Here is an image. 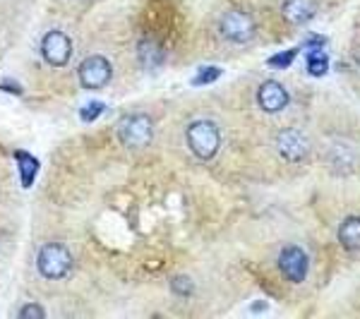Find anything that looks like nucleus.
Here are the masks:
<instances>
[{"instance_id":"22","label":"nucleus","mask_w":360,"mask_h":319,"mask_svg":"<svg viewBox=\"0 0 360 319\" xmlns=\"http://www.w3.org/2000/svg\"><path fill=\"white\" fill-rule=\"evenodd\" d=\"M0 89L10 91V94H22V86H20V84H10V82H3V84H0Z\"/></svg>"},{"instance_id":"17","label":"nucleus","mask_w":360,"mask_h":319,"mask_svg":"<svg viewBox=\"0 0 360 319\" xmlns=\"http://www.w3.org/2000/svg\"><path fill=\"white\" fill-rule=\"evenodd\" d=\"M171 291L176 293V295H180V298H188V295H193V291H195L193 278H188V276L171 278Z\"/></svg>"},{"instance_id":"16","label":"nucleus","mask_w":360,"mask_h":319,"mask_svg":"<svg viewBox=\"0 0 360 319\" xmlns=\"http://www.w3.org/2000/svg\"><path fill=\"white\" fill-rule=\"evenodd\" d=\"M221 77V67H200V72L193 77V84L195 86H205V84H212Z\"/></svg>"},{"instance_id":"15","label":"nucleus","mask_w":360,"mask_h":319,"mask_svg":"<svg viewBox=\"0 0 360 319\" xmlns=\"http://www.w3.org/2000/svg\"><path fill=\"white\" fill-rule=\"evenodd\" d=\"M329 67V60L322 51H307V72L315 74V77H322Z\"/></svg>"},{"instance_id":"23","label":"nucleus","mask_w":360,"mask_h":319,"mask_svg":"<svg viewBox=\"0 0 360 319\" xmlns=\"http://www.w3.org/2000/svg\"><path fill=\"white\" fill-rule=\"evenodd\" d=\"M356 60H358V65H360V46L356 48Z\"/></svg>"},{"instance_id":"11","label":"nucleus","mask_w":360,"mask_h":319,"mask_svg":"<svg viewBox=\"0 0 360 319\" xmlns=\"http://www.w3.org/2000/svg\"><path fill=\"white\" fill-rule=\"evenodd\" d=\"M329 164L336 173H351L353 166L358 164L356 159V149L348 142H336L332 149H329Z\"/></svg>"},{"instance_id":"18","label":"nucleus","mask_w":360,"mask_h":319,"mask_svg":"<svg viewBox=\"0 0 360 319\" xmlns=\"http://www.w3.org/2000/svg\"><path fill=\"white\" fill-rule=\"evenodd\" d=\"M295 53H298L295 48H288V51H283V53H276V56H271L269 60H266V65L276 67V70H283V67H288L293 63Z\"/></svg>"},{"instance_id":"19","label":"nucleus","mask_w":360,"mask_h":319,"mask_svg":"<svg viewBox=\"0 0 360 319\" xmlns=\"http://www.w3.org/2000/svg\"><path fill=\"white\" fill-rule=\"evenodd\" d=\"M103 103H98V101H91V103H86V106L79 111V118L84 120V123H94V120L98 118V115L103 113Z\"/></svg>"},{"instance_id":"2","label":"nucleus","mask_w":360,"mask_h":319,"mask_svg":"<svg viewBox=\"0 0 360 319\" xmlns=\"http://www.w3.org/2000/svg\"><path fill=\"white\" fill-rule=\"evenodd\" d=\"M154 137V123L144 113H127L118 120V139L127 149L149 147Z\"/></svg>"},{"instance_id":"5","label":"nucleus","mask_w":360,"mask_h":319,"mask_svg":"<svg viewBox=\"0 0 360 319\" xmlns=\"http://www.w3.org/2000/svg\"><path fill=\"white\" fill-rule=\"evenodd\" d=\"M219 32H221V37L226 41L245 44L255 34V22H252V17L248 13H243V10H231V13H226L221 17V22H219Z\"/></svg>"},{"instance_id":"7","label":"nucleus","mask_w":360,"mask_h":319,"mask_svg":"<svg viewBox=\"0 0 360 319\" xmlns=\"http://www.w3.org/2000/svg\"><path fill=\"white\" fill-rule=\"evenodd\" d=\"M41 56H44V60L49 63V65L63 67V65H68V63H70V56H72V44H70V39L65 37V34L53 29V32H49L44 37Z\"/></svg>"},{"instance_id":"21","label":"nucleus","mask_w":360,"mask_h":319,"mask_svg":"<svg viewBox=\"0 0 360 319\" xmlns=\"http://www.w3.org/2000/svg\"><path fill=\"white\" fill-rule=\"evenodd\" d=\"M324 44H327V41H324L322 37H312L310 41L305 44V48H307V51H322V48H324Z\"/></svg>"},{"instance_id":"13","label":"nucleus","mask_w":360,"mask_h":319,"mask_svg":"<svg viewBox=\"0 0 360 319\" xmlns=\"http://www.w3.org/2000/svg\"><path fill=\"white\" fill-rule=\"evenodd\" d=\"M339 242L346 250H360V216H348L341 221Z\"/></svg>"},{"instance_id":"9","label":"nucleus","mask_w":360,"mask_h":319,"mask_svg":"<svg viewBox=\"0 0 360 319\" xmlns=\"http://www.w3.org/2000/svg\"><path fill=\"white\" fill-rule=\"evenodd\" d=\"M257 103H259V108L266 113H278L288 106V91L283 89V84L269 79V82H264L262 86H259Z\"/></svg>"},{"instance_id":"6","label":"nucleus","mask_w":360,"mask_h":319,"mask_svg":"<svg viewBox=\"0 0 360 319\" xmlns=\"http://www.w3.org/2000/svg\"><path fill=\"white\" fill-rule=\"evenodd\" d=\"M276 149H278V154H281L283 161H288V164H300V161L310 154V142H307V137L300 130L288 127V130L278 132Z\"/></svg>"},{"instance_id":"10","label":"nucleus","mask_w":360,"mask_h":319,"mask_svg":"<svg viewBox=\"0 0 360 319\" xmlns=\"http://www.w3.org/2000/svg\"><path fill=\"white\" fill-rule=\"evenodd\" d=\"M317 13L315 0H286L281 8V15L291 25H305L307 20H312Z\"/></svg>"},{"instance_id":"12","label":"nucleus","mask_w":360,"mask_h":319,"mask_svg":"<svg viewBox=\"0 0 360 319\" xmlns=\"http://www.w3.org/2000/svg\"><path fill=\"white\" fill-rule=\"evenodd\" d=\"M137 58L147 70H156V67L164 65L166 53H164V48H161L159 41H154V39H142L137 46Z\"/></svg>"},{"instance_id":"8","label":"nucleus","mask_w":360,"mask_h":319,"mask_svg":"<svg viewBox=\"0 0 360 319\" xmlns=\"http://www.w3.org/2000/svg\"><path fill=\"white\" fill-rule=\"evenodd\" d=\"M307 254L300 250L298 245H288L283 247L278 254V269H281L283 278H288L291 283H303L307 276Z\"/></svg>"},{"instance_id":"4","label":"nucleus","mask_w":360,"mask_h":319,"mask_svg":"<svg viewBox=\"0 0 360 319\" xmlns=\"http://www.w3.org/2000/svg\"><path fill=\"white\" fill-rule=\"evenodd\" d=\"M79 84L89 91H96V89H103L113 77V67L111 63L106 60L103 56H89L79 63Z\"/></svg>"},{"instance_id":"3","label":"nucleus","mask_w":360,"mask_h":319,"mask_svg":"<svg viewBox=\"0 0 360 319\" xmlns=\"http://www.w3.org/2000/svg\"><path fill=\"white\" fill-rule=\"evenodd\" d=\"M37 266L44 278L58 281V278L68 276V271L72 269V254H70L68 247L60 245V242H49V245H44L41 250H39Z\"/></svg>"},{"instance_id":"20","label":"nucleus","mask_w":360,"mask_h":319,"mask_svg":"<svg viewBox=\"0 0 360 319\" xmlns=\"http://www.w3.org/2000/svg\"><path fill=\"white\" fill-rule=\"evenodd\" d=\"M20 317L22 319H44L46 317V310L41 305H25L20 310Z\"/></svg>"},{"instance_id":"1","label":"nucleus","mask_w":360,"mask_h":319,"mask_svg":"<svg viewBox=\"0 0 360 319\" xmlns=\"http://www.w3.org/2000/svg\"><path fill=\"white\" fill-rule=\"evenodd\" d=\"M185 139H188L190 152L202 161L214 159L219 154V147H221V132L212 120H195L185 132Z\"/></svg>"},{"instance_id":"14","label":"nucleus","mask_w":360,"mask_h":319,"mask_svg":"<svg viewBox=\"0 0 360 319\" xmlns=\"http://www.w3.org/2000/svg\"><path fill=\"white\" fill-rule=\"evenodd\" d=\"M15 159L20 164V178H22V188H32L34 178L39 173V159H34L27 152H15Z\"/></svg>"}]
</instances>
